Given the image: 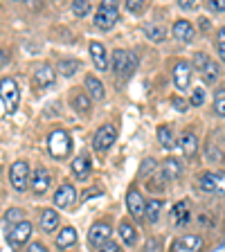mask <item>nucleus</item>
<instances>
[{"instance_id": "nucleus-1", "label": "nucleus", "mask_w": 225, "mask_h": 252, "mask_svg": "<svg viewBox=\"0 0 225 252\" xmlns=\"http://www.w3.org/2000/svg\"><path fill=\"white\" fill-rule=\"evenodd\" d=\"M18 101H21L18 86H16L14 79L5 77L0 81V106H2V113H5V115H11V113L18 108Z\"/></svg>"}, {"instance_id": "nucleus-2", "label": "nucleus", "mask_w": 225, "mask_h": 252, "mask_svg": "<svg viewBox=\"0 0 225 252\" xmlns=\"http://www.w3.org/2000/svg\"><path fill=\"white\" fill-rule=\"evenodd\" d=\"M70 149H72V140H70L68 131L57 128V131L50 133V137H47V151H50V156L52 158L63 160V158L70 153Z\"/></svg>"}, {"instance_id": "nucleus-3", "label": "nucleus", "mask_w": 225, "mask_h": 252, "mask_svg": "<svg viewBox=\"0 0 225 252\" xmlns=\"http://www.w3.org/2000/svg\"><path fill=\"white\" fill-rule=\"evenodd\" d=\"M137 68V57L129 50H115L113 52V72L120 79H129Z\"/></svg>"}, {"instance_id": "nucleus-4", "label": "nucleus", "mask_w": 225, "mask_h": 252, "mask_svg": "<svg viewBox=\"0 0 225 252\" xmlns=\"http://www.w3.org/2000/svg\"><path fill=\"white\" fill-rule=\"evenodd\" d=\"M117 21H120V5L115 0H104V5L95 14V25L99 30H113Z\"/></svg>"}, {"instance_id": "nucleus-5", "label": "nucleus", "mask_w": 225, "mask_h": 252, "mask_svg": "<svg viewBox=\"0 0 225 252\" xmlns=\"http://www.w3.org/2000/svg\"><path fill=\"white\" fill-rule=\"evenodd\" d=\"M9 183L16 191H25L27 187H32V171L25 160H16L9 167Z\"/></svg>"}, {"instance_id": "nucleus-6", "label": "nucleus", "mask_w": 225, "mask_h": 252, "mask_svg": "<svg viewBox=\"0 0 225 252\" xmlns=\"http://www.w3.org/2000/svg\"><path fill=\"white\" fill-rule=\"evenodd\" d=\"M200 191L207 194H225V173L221 171H207L198 178Z\"/></svg>"}, {"instance_id": "nucleus-7", "label": "nucleus", "mask_w": 225, "mask_h": 252, "mask_svg": "<svg viewBox=\"0 0 225 252\" xmlns=\"http://www.w3.org/2000/svg\"><path fill=\"white\" fill-rule=\"evenodd\" d=\"M117 140V131L113 124H104L93 137V149L95 151H108Z\"/></svg>"}, {"instance_id": "nucleus-8", "label": "nucleus", "mask_w": 225, "mask_h": 252, "mask_svg": "<svg viewBox=\"0 0 225 252\" xmlns=\"http://www.w3.org/2000/svg\"><path fill=\"white\" fill-rule=\"evenodd\" d=\"M110 234H113V227H110V223H106V220H101V223H95L93 227H90L88 232V241L93 248H104L106 243H110Z\"/></svg>"}, {"instance_id": "nucleus-9", "label": "nucleus", "mask_w": 225, "mask_h": 252, "mask_svg": "<svg viewBox=\"0 0 225 252\" xmlns=\"http://www.w3.org/2000/svg\"><path fill=\"white\" fill-rule=\"evenodd\" d=\"M203 248V236L198 234H187L178 236L171 246V252H198Z\"/></svg>"}, {"instance_id": "nucleus-10", "label": "nucleus", "mask_w": 225, "mask_h": 252, "mask_svg": "<svg viewBox=\"0 0 225 252\" xmlns=\"http://www.w3.org/2000/svg\"><path fill=\"white\" fill-rule=\"evenodd\" d=\"M173 84L178 90H187L189 84H192V65L187 61H178L173 65Z\"/></svg>"}, {"instance_id": "nucleus-11", "label": "nucleus", "mask_w": 225, "mask_h": 252, "mask_svg": "<svg viewBox=\"0 0 225 252\" xmlns=\"http://www.w3.org/2000/svg\"><path fill=\"white\" fill-rule=\"evenodd\" d=\"M74 200H77V191H74L72 185H61V187L54 191V205H57L59 210H68V207H72Z\"/></svg>"}, {"instance_id": "nucleus-12", "label": "nucleus", "mask_w": 225, "mask_h": 252, "mask_svg": "<svg viewBox=\"0 0 225 252\" xmlns=\"http://www.w3.org/2000/svg\"><path fill=\"white\" fill-rule=\"evenodd\" d=\"M30 236H32V223L30 220H21V223H16V225L11 227V232L7 234V241H9L11 246H23V243H27Z\"/></svg>"}, {"instance_id": "nucleus-13", "label": "nucleus", "mask_w": 225, "mask_h": 252, "mask_svg": "<svg viewBox=\"0 0 225 252\" xmlns=\"http://www.w3.org/2000/svg\"><path fill=\"white\" fill-rule=\"evenodd\" d=\"M50 185H52V173L47 171L45 167H38L34 171V176H32V191L41 196L50 189Z\"/></svg>"}, {"instance_id": "nucleus-14", "label": "nucleus", "mask_w": 225, "mask_h": 252, "mask_svg": "<svg viewBox=\"0 0 225 252\" xmlns=\"http://www.w3.org/2000/svg\"><path fill=\"white\" fill-rule=\"evenodd\" d=\"M126 207H129L133 219H144V214H147V203H144V198L140 196L137 189L129 191V196H126Z\"/></svg>"}, {"instance_id": "nucleus-15", "label": "nucleus", "mask_w": 225, "mask_h": 252, "mask_svg": "<svg viewBox=\"0 0 225 252\" xmlns=\"http://www.w3.org/2000/svg\"><path fill=\"white\" fill-rule=\"evenodd\" d=\"M180 173H183V162H180L178 158H167L160 167V176H162L164 183H171V180L180 178Z\"/></svg>"}, {"instance_id": "nucleus-16", "label": "nucleus", "mask_w": 225, "mask_h": 252, "mask_svg": "<svg viewBox=\"0 0 225 252\" xmlns=\"http://www.w3.org/2000/svg\"><path fill=\"white\" fill-rule=\"evenodd\" d=\"M54 79H57V74H54V68L50 65V63H43V65H38V68L34 70V81H36L41 88L52 86Z\"/></svg>"}, {"instance_id": "nucleus-17", "label": "nucleus", "mask_w": 225, "mask_h": 252, "mask_svg": "<svg viewBox=\"0 0 225 252\" xmlns=\"http://www.w3.org/2000/svg\"><path fill=\"white\" fill-rule=\"evenodd\" d=\"M90 57H93L95 65L99 68V72H104V70L108 68V57H106L104 43H99V41H93V43H90Z\"/></svg>"}, {"instance_id": "nucleus-18", "label": "nucleus", "mask_w": 225, "mask_h": 252, "mask_svg": "<svg viewBox=\"0 0 225 252\" xmlns=\"http://www.w3.org/2000/svg\"><path fill=\"white\" fill-rule=\"evenodd\" d=\"M70 104H72V108L77 110V113H90L93 101H90L88 93H81L79 88H74L72 94H70Z\"/></svg>"}, {"instance_id": "nucleus-19", "label": "nucleus", "mask_w": 225, "mask_h": 252, "mask_svg": "<svg viewBox=\"0 0 225 252\" xmlns=\"http://www.w3.org/2000/svg\"><path fill=\"white\" fill-rule=\"evenodd\" d=\"M194 34H196V30L189 21H176V25H173V36L178 38V41L189 43L194 38Z\"/></svg>"}, {"instance_id": "nucleus-20", "label": "nucleus", "mask_w": 225, "mask_h": 252, "mask_svg": "<svg viewBox=\"0 0 225 252\" xmlns=\"http://www.w3.org/2000/svg\"><path fill=\"white\" fill-rule=\"evenodd\" d=\"M86 93H88L90 99H104L106 93H104V84H101L97 77H93V74H88L86 77Z\"/></svg>"}, {"instance_id": "nucleus-21", "label": "nucleus", "mask_w": 225, "mask_h": 252, "mask_svg": "<svg viewBox=\"0 0 225 252\" xmlns=\"http://www.w3.org/2000/svg\"><path fill=\"white\" fill-rule=\"evenodd\" d=\"M70 167H72V173L77 176V178H86V176L90 173V158L86 156V153H81V156L74 158Z\"/></svg>"}, {"instance_id": "nucleus-22", "label": "nucleus", "mask_w": 225, "mask_h": 252, "mask_svg": "<svg viewBox=\"0 0 225 252\" xmlns=\"http://www.w3.org/2000/svg\"><path fill=\"white\" fill-rule=\"evenodd\" d=\"M74 243H77V230L70 227V225H65L57 236V246L61 248V250H65V248L74 246Z\"/></svg>"}, {"instance_id": "nucleus-23", "label": "nucleus", "mask_w": 225, "mask_h": 252, "mask_svg": "<svg viewBox=\"0 0 225 252\" xmlns=\"http://www.w3.org/2000/svg\"><path fill=\"white\" fill-rule=\"evenodd\" d=\"M59 227V214H57V210H43V214H41V230L43 232H54Z\"/></svg>"}, {"instance_id": "nucleus-24", "label": "nucleus", "mask_w": 225, "mask_h": 252, "mask_svg": "<svg viewBox=\"0 0 225 252\" xmlns=\"http://www.w3.org/2000/svg\"><path fill=\"white\" fill-rule=\"evenodd\" d=\"M120 236H122V241H124V246H129V248H133L137 243V230L129 220H122L120 223Z\"/></svg>"}, {"instance_id": "nucleus-25", "label": "nucleus", "mask_w": 225, "mask_h": 252, "mask_svg": "<svg viewBox=\"0 0 225 252\" xmlns=\"http://www.w3.org/2000/svg\"><path fill=\"white\" fill-rule=\"evenodd\" d=\"M178 147L183 149V153L185 156H194L196 153V149H198V140H196V135L194 133H183V135H180V140H178Z\"/></svg>"}, {"instance_id": "nucleus-26", "label": "nucleus", "mask_w": 225, "mask_h": 252, "mask_svg": "<svg viewBox=\"0 0 225 252\" xmlns=\"http://www.w3.org/2000/svg\"><path fill=\"white\" fill-rule=\"evenodd\" d=\"M57 68L63 77H74V74L79 72V68H81V63H79L77 59H59Z\"/></svg>"}, {"instance_id": "nucleus-27", "label": "nucleus", "mask_w": 225, "mask_h": 252, "mask_svg": "<svg viewBox=\"0 0 225 252\" xmlns=\"http://www.w3.org/2000/svg\"><path fill=\"white\" fill-rule=\"evenodd\" d=\"M158 142L162 144V149H173V144H176V137H173V131L169 128V126H160L158 128Z\"/></svg>"}, {"instance_id": "nucleus-28", "label": "nucleus", "mask_w": 225, "mask_h": 252, "mask_svg": "<svg viewBox=\"0 0 225 252\" xmlns=\"http://www.w3.org/2000/svg\"><path fill=\"white\" fill-rule=\"evenodd\" d=\"M160 212H162V200H149L147 203V214H144V219L149 220V223H156L158 219H160Z\"/></svg>"}, {"instance_id": "nucleus-29", "label": "nucleus", "mask_w": 225, "mask_h": 252, "mask_svg": "<svg viewBox=\"0 0 225 252\" xmlns=\"http://www.w3.org/2000/svg\"><path fill=\"white\" fill-rule=\"evenodd\" d=\"M173 216H176V225H185V223H189V210H187V203L185 200H178V203L173 205Z\"/></svg>"}, {"instance_id": "nucleus-30", "label": "nucleus", "mask_w": 225, "mask_h": 252, "mask_svg": "<svg viewBox=\"0 0 225 252\" xmlns=\"http://www.w3.org/2000/svg\"><path fill=\"white\" fill-rule=\"evenodd\" d=\"M144 34H147V38L153 43L164 41V30L160 25H153V23H147V25H144Z\"/></svg>"}, {"instance_id": "nucleus-31", "label": "nucleus", "mask_w": 225, "mask_h": 252, "mask_svg": "<svg viewBox=\"0 0 225 252\" xmlns=\"http://www.w3.org/2000/svg\"><path fill=\"white\" fill-rule=\"evenodd\" d=\"M200 74H203V81H207V84H216V81H219V77H221L219 63L210 61V63H207V68H205Z\"/></svg>"}, {"instance_id": "nucleus-32", "label": "nucleus", "mask_w": 225, "mask_h": 252, "mask_svg": "<svg viewBox=\"0 0 225 252\" xmlns=\"http://www.w3.org/2000/svg\"><path fill=\"white\" fill-rule=\"evenodd\" d=\"M214 110L216 115L225 117V88H219L214 93Z\"/></svg>"}, {"instance_id": "nucleus-33", "label": "nucleus", "mask_w": 225, "mask_h": 252, "mask_svg": "<svg viewBox=\"0 0 225 252\" xmlns=\"http://www.w3.org/2000/svg\"><path fill=\"white\" fill-rule=\"evenodd\" d=\"M88 11H90V2H86V0H74L72 2V14L74 16H81V18H84Z\"/></svg>"}, {"instance_id": "nucleus-34", "label": "nucleus", "mask_w": 225, "mask_h": 252, "mask_svg": "<svg viewBox=\"0 0 225 252\" xmlns=\"http://www.w3.org/2000/svg\"><path fill=\"white\" fill-rule=\"evenodd\" d=\"M210 61H212V59L207 57L205 52H196V54H194V65L200 70V72H203V70L207 68V63H210Z\"/></svg>"}, {"instance_id": "nucleus-35", "label": "nucleus", "mask_w": 225, "mask_h": 252, "mask_svg": "<svg viewBox=\"0 0 225 252\" xmlns=\"http://www.w3.org/2000/svg\"><path fill=\"white\" fill-rule=\"evenodd\" d=\"M216 47H219V57L225 61V27L219 30V36H216Z\"/></svg>"}, {"instance_id": "nucleus-36", "label": "nucleus", "mask_w": 225, "mask_h": 252, "mask_svg": "<svg viewBox=\"0 0 225 252\" xmlns=\"http://www.w3.org/2000/svg\"><path fill=\"white\" fill-rule=\"evenodd\" d=\"M126 9L131 14H140L144 9V0H126Z\"/></svg>"}, {"instance_id": "nucleus-37", "label": "nucleus", "mask_w": 225, "mask_h": 252, "mask_svg": "<svg viewBox=\"0 0 225 252\" xmlns=\"http://www.w3.org/2000/svg\"><path fill=\"white\" fill-rule=\"evenodd\" d=\"M205 101V90L203 88H196L194 93H192V99H189V104L192 106H200Z\"/></svg>"}, {"instance_id": "nucleus-38", "label": "nucleus", "mask_w": 225, "mask_h": 252, "mask_svg": "<svg viewBox=\"0 0 225 252\" xmlns=\"http://www.w3.org/2000/svg\"><path fill=\"white\" fill-rule=\"evenodd\" d=\"M21 219H25V214H23V210H7L5 212V220H16V223H21Z\"/></svg>"}, {"instance_id": "nucleus-39", "label": "nucleus", "mask_w": 225, "mask_h": 252, "mask_svg": "<svg viewBox=\"0 0 225 252\" xmlns=\"http://www.w3.org/2000/svg\"><path fill=\"white\" fill-rule=\"evenodd\" d=\"M149 171H156V160H153V158H147V160L142 162V167H140V176H147Z\"/></svg>"}, {"instance_id": "nucleus-40", "label": "nucleus", "mask_w": 225, "mask_h": 252, "mask_svg": "<svg viewBox=\"0 0 225 252\" xmlns=\"http://www.w3.org/2000/svg\"><path fill=\"white\" fill-rule=\"evenodd\" d=\"M171 106H173V108H178L180 113H185V110L189 108V104H187L185 99H180V97H173V99H171Z\"/></svg>"}, {"instance_id": "nucleus-41", "label": "nucleus", "mask_w": 225, "mask_h": 252, "mask_svg": "<svg viewBox=\"0 0 225 252\" xmlns=\"http://www.w3.org/2000/svg\"><path fill=\"white\" fill-rule=\"evenodd\" d=\"M210 7L214 11H225V0H210Z\"/></svg>"}, {"instance_id": "nucleus-42", "label": "nucleus", "mask_w": 225, "mask_h": 252, "mask_svg": "<svg viewBox=\"0 0 225 252\" xmlns=\"http://www.w3.org/2000/svg\"><path fill=\"white\" fill-rule=\"evenodd\" d=\"M27 252H47V248L43 243H30L27 246Z\"/></svg>"}, {"instance_id": "nucleus-43", "label": "nucleus", "mask_w": 225, "mask_h": 252, "mask_svg": "<svg viewBox=\"0 0 225 252\" xmlns=\"http://www.w3.org/2000/svg\"><path fill=\"white\" fill-rule=\"evenodd\" d=\"M99 252H122V248L117 246V243H113V241H110V243H106V246L101 248Z\"/></svg>"}, {"instance_id": "nucleus-44", "label": "nucleus", "mask_w": 225, "mask_h": 252, "mask_svg": "<svg viewBox=\"0 0 225 252\" xmlns=\"http://www.w3.org/2000/svg\"><path fill=\"white\" fill-rule=\"evenodd\" d=\"M158 248H160V241H158V239H149L147 250L144 252H158Z\"/></svg>"}, {"instance_id": "nucleus-45", "label": "nucleus", "mask_w": 225, "mask_h": 252, "mask_svg": "<svg viewBox=\"0 0 225 252\" xmlns=\"http://www.w3.org/2000/svg\"><path fill=\"white\" fill-rule=\"evenodd\" d=\"M90 196H99V189H86L84 194H81V200L90 198Z\"/></svg>"}, {"instance_id": "nucleus-46", "label": "nucleus", "mask_w": 225, "mask_h": 252, "mask_svg": "<svg viewBox=\"0 0 225 252\" xmlns=\"http://www.w3.org/2000/svg\"><path fill=\"white\" fill-rule=\"evenodd\" d=\"M178 7H180V9H192V7H194V2H192V0H178Z\"/></svg>"}, {"instance_id": "nucleus-47", "label": "nucleus", "mask_w": 225, "mask_h": 252, "mask_svg": "<svg viewBox=\"0 0 225 252\" xmlns=\"http://www.w3.org/2000/svg\"><path fill=\"white\" fill-rule=\"evenodd\" d=\"M198 27L203 32H207V30H210V21H207V18H198Z\"/></svg>"}]
</instances>
